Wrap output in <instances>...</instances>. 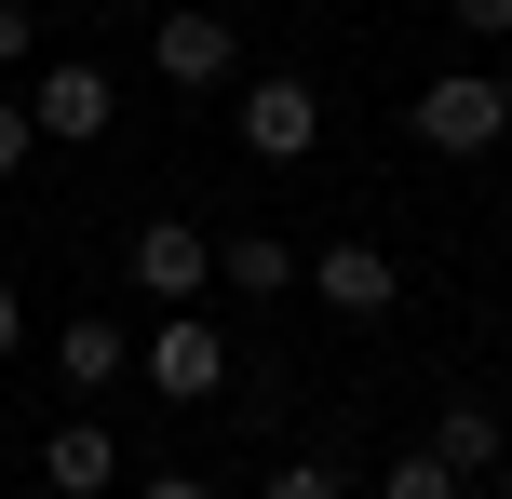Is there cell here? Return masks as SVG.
<instances>
[{
    "label": "cell",
    "instance_id": "cell-18",
    "mask_svg": "<svg viewBox=\"0 0 512 499\" xmlns=\"http://www.w3.org/2000/svg\"><path fill=\"white\" fill-rule=\"evenodd\" d=\"M27 338V297H14V270H0V351H14Z\"/></svg>",
    "mask_w": 512,
    "mask_h": 499
},
{
    "label": "cell",
    "instance_id": "cell-14",
    "mask_svg": "<svg viewBox=\"0 0 512 499\" xmlns=\"http://www.w3.org/2000/svg\"><path fill=\"white\" fill-rule=\"evenodd\" d=\"M27 149H41V122H27V95H0V189L27 176Z\"/></svg>",
    "mask_w": 512,
    "mask_h": 499
},
{
    "label": "cell",
    "instance_id": "cell-8",
    "mask_svg": "<svg viewBox=\"0 0 512 499\" xmlns=\"http://www.w3.org/2000/svg\"><path fill=\"white\" fill-rule=\"evenodd\" d=\"M108 473H122V432H108L95 405L41 432V486H54V499H108Z\"/></svg>",
    "mask_w": 512,
    "mask_h": 499
},
{
    "label": "cell",
    "instance_id": "cell-16",
    "mask_svg": "<svg viewBox=\"0 0 512 499\" xmlns=\"http://www.w3.org/2000/svg\"><path fill=\"white\" fill-rule=\"evenodd\" d=\"M445 14H459L472 41H512V0H445Z\"/></svg>",
    "mask_w": 512,
    "mask_h": 499
},
{
    "label": "cell",
    "instance_id": "cell-4",
    "mask_svg": "<svg viewBox=\"0 0 512 499\" xmlns=\"http://www.w3.org/2000/svg\"><path fill=\"white\" fill-rule=\"evenodd\" d=\"M230 122H243L256 162H310V149H324V95H310L297 68H256L243 95H230Z\"/></svg>",
    "mask_w": 512,
    "mask_h": 499
},
{
    "label": "cell",
    "instance_id": "cell-7",
    "mask_svg": "<svg viewBox=\"0 0 512 499\" xmlns=\"http://www.w3.org/2000/svg\"><path fill=\"white\" fill-rule=\"evenodd\" d=\"M108 108H122V95H108V68H81V54H54V68L27 81V122H41V149H95Z\"/></svg>",
    "mask_w": 512,
    "mask_h": 499
},
{
    "label": "cell",
    "instance_id": "cell-10",
    "mask_svg": "<svg viewBox=\"0 0 512 499\" xmlns=\"http://www.w3.org/2000/svg\"><path fill=\"white\" fill-rule=\"evenodd\" d=\"M216 284H230V297H297V243H283V230H230V243H216Z\"/></svg>",
    "mask_w": 512,
    "mask_h": 499
},
{
    "label": "cell",
    "instance_id": "cell-6",
    "mask_svg": "<svg viewBox=\"0 0 512 499\" xmlns=\"http://www.w3.org/2000/svg\"><path fill=\"white\" fill-rule=\"evenodd\" d=\"M203 284H216V230H203V216H149V230H135V297L189 311Z\"/></svg>",
    "mask_w": 512,
    "mask_h": 499
},
{
    "label": "cell",
    "instance_id": "cell-12",
    "mask_svg": "<svg viewBox=\"0 0 512 499\" xmlns=\"http://www.w3.org/2000/svg\"><path fill=\"white\" fill-rule=\"evenodd\" d=\"M378 499H459V473H445L432 446H405V459H391V473H378Z\"/></svg>",
    "mask_w": 512,
    "mask_h": 499
},
{
    "label": "cell",
    "instance_id": "cell-2",
    "mask_svg": "<svg viewBox=\"0 0 512 499\" xmlns=\"http://www.w3.org/2000/svg\"><path fill=\"white\" fill-rule=\"evenodd\" d=\"M149 68L176 81V95H243V27H230V0H162Z\"/></svg>",
    "mask_w": 512,
    "mask_h": 499
},
{
    "label": "cell",
    "instance_id": "cell-15",
    "mask_svg": "<svg viewBox=\"0 0 512 499\" xmlns=\"http://www.w3.org/2000/svg\"><path fill=\"white\" fill-rule=\"evenodd\" d=\"M41 54V0H0V68H27Z\"/></svg>",
    "mask_w": 512,
    "mask_h": 499
},
{
    "label": "cell",
    "instance_id": "cell-19",
    "mask_svg": "<svg viewBox=\"0 0 512 499\" xmlns=\"http://www.w3.org/2000/svg\"><path fill=\"white\" fill-rule=\"evenodd\" d=\"M95 14H122V0H95Z\"/></svg>",
    "mask_w": 512,
    "mask_h": 499
},
{
    "label": "cell",
    "instance_id": "cell-11",
    "mask_svg": "<svg viewBox=\"0 0 512 499\" xmlns=\"http://www.w3.org/2000/svg\"><path fill=\"white\" fill-rule=\"evenodd\" d=\"M432 459H445V473H499V459H512V432H499V405H445V419H432Z\"/></svg>",
    "mask_w": 512,
    "mask_h": 499
},
{
    "label": "cell",
    "instance_id": "cell-3",
    "mask_svg": "<svg viewBox=\"0 0 512 499\" xmlns=\"http://www.w3.org/2000/svg\"><path fill=\"white\" fill-rule=\"evenodd\" d=\"M135 365H149V392H162V405H216V392H230V324L162 311L149 338H135Z\"/></svg>",
    "mask_w": 512,
    "mask_h": 499
},
{
    "label": "cell",
    "instance_id": "cell-13",
    "mask_svg": "<svg viewBox=\"0 0 512 499\" xmlns=\"http://www.w3.org/2000/svg\"><path fill=\"white\" fill-rule=\"evenodd\" d=\"M256 499H351V473H337V459H283Z\"/></svg>",
    "mask_w": 512,
    "mask_h": 499
},
{
    "label": "cell",
    "instance_id": "cell-9",
    "mask_svg": "<svg viewBox=\"0 0 512 499\" xmlns=\"http://www.w3.org/2000/svg\"><path fill=\"white\" fill-rule=\"evenodd\" d=\"M122 365H135V338H122V324H108V311H95V324H54V378H68L81 405H95V392H108V378H122Z\"/></svg>",
    "mask_w": 512,
    "mask_h": 499
},
{
    "label": "cell",
    "instance_id": "cell-5",
    "mask_svg": "<svg viewBox=\"0 0 512 499\" xmlns=\"http://www.w3.org/2000/svg\"><path fill=\"white\" fill-rule=\"evenodd\" d=\"M297 284L324 297L337 324H391V297H405V270H391V243H324V257H297Z\"/></svg>",
    "mask_w": 512,
    "mask_h": 499
},
{
    "label": "cell",
    "instance_id": "cell-1",
    "mask_svg": "<svg viewBox=\"0 0 512 499\" xmlns=\"http://www.w3.org/2000/svg\"><path fill=\"white\" fill-rule=\"evenodd\" d=\"M405 135H418L432 162H486L499 135H512V81H499V68H432L418 108H405Z\"/></svg>",
    "mask_w": 512,
    "mask_h": 499
},
{
    "label": "cell",
    "instance_id": "cell-17",
    "mask_svg": "<svg viewBox=\"0 0 512 499\" xmlns=\"http://www.w3.org/2000/svg\"><path fill=\"white\" fill-rule=\"evenodd\" d=\"M135 499H216L203 473H149V486H135Z\"/></svg>",
    "mask_w": 512,
    "mask_h": 499
}]
</instances>
